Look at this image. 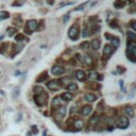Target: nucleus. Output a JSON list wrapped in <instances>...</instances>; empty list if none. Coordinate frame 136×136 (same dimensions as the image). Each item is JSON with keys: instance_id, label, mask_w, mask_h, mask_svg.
Returning a JSON list of instances; mask_svg holds the SVG:
<instances>
[{"instance_id": "20", "label": "nucleus", "mask_w": 136, "mask_h": 136, "mask_svg": "<svg viewBox=\"0 0 136 136\" xmlns=\"http://www.w3.org/2000/svg\"><path fill=\"white\" fill-rule=\"evenodd\" d=\"M92 48L94 50H98L100 48V41L99 39H94L92 42Z\"/></svg>"}, {"instance_id": "4", "label": "nucleus", "mask_w": 136, "mask_h": 136, "mask_svg": "<svg viewBox=\"0 0 136 136\" xmlns=\"http://www.w3.org/2000/svg\"><path fill=\"white\" fill-rule=\"evenodd\" d=\"M117 127L120 128V129H127L130 124V121H129V118L128 117H124V116H121L117 119V122H116Z\"/></svg>"}, {"instance_id": "19", "label": "nucleus", "mask_w": 136, "mask_h": 136, "mask_svg": "<svg viewBox=\"0 0 136 136\" xmlns=\"http://www.w3.org/2000/svg\"><path fill=\"white\" fill-rule=\"evenodd\" d=\"M125 3H127V0H117L114 6H115L116 8H119V9H120V8H123V7L125 6Z\"/></svg>"}, {"instance_id": "33", "label": "nucleus", "mask_w": 136, "mask_h": 136, "mask_svg": "<svg viewBox=\"0 0 136 136\" xmlns=\"http://www.w3.org/2000/svg\"><path fill=\"white\" fill-rule=\"evenodd\" d=\"M87 47H88V43H87V42H85L84 44H82V45H81V48H85V49H86Z\"/></svg>"}, {"instance_id": "18", "label": "nucleus", "mask_w": 136, "mask_h": 136, "mask_svg": "<svg viewBox=\"0 0 136 136\" xmlns=\"http://www.w3.org/2000/svg\"><path fill=\"white\" fill-rule=\"evenodd\" d=\"M66 88L68 89V92H75L78 89V85L74 83H69V84H67Z\"/></svg>"}, {"instance_id": "22", "label": "nucleus", "mask_w": 136, "mask_h": 136, "mask_svg": "<svg viewBox=\"0 0 136 136\" xmlns=\"http://www.w3.org/2000/svg\"><path fill=\"white\" fill-rule=\"evenodd\" d=\"M10 17V14L6 11H0V20H4Z\"/></svg>"}, {"instance_id": "27", "label": "nucleus", "mask_w": 136, "mask_h": 136, "mask_svg": "<svg viewBox=\"0 0 136 136\" xmlns=\"http://www.w3.org/2000/svg\"><path fill=\"white\" fill-rule=\"evenodd\" d=\"M23 38H24L23 34H17V36L15 37V39H16V42H17V43H20L21 41H23Z\"/></svg>"}, {"instance_id": "11", "label": "nucleus", "mask_w": 136, "mask_h": 136, "mask_svg": "<svg viewBox=\"0 0 136 136\" xmlns=\"http://www.w3.org/2000/svg\"><path fill=\"white\" fill-rule=\"evenodd\" d=\"M124 113H125V115L128 116V118L129 117H134V110H133V107L132 106H125L124 107Z\"/></svg>"}, {"instance_id": "30", "label": "nucleus", "mask_w": 136, "mask_h": 136, "mask_svg": "<svg viewBox=\"0 0 136 136\" xmlns=\"http://www.w3.org/2000/svg\"><path fill=\"white\" fill-rule=\"evenodd\" d=\"M24 2V0H16V1L13 3V6H21Z\"/></svg>"}, {"instance_id": "15", "label": "nucleus", "mask_w": 136, "mask_h": 136, "mask_svg": "<svg viewBox=\"0 0 136 136\" xmlns=\"http://www.w3.org/2000/svg\"><path fill=\"white\" fill-rule=\"evenodd\" d=\"M51 105H52V107H60V105H61V99L59 97L53 98V100L51 102Z\"/></svg>"}, {"instance_id": "17", "label": "nucleus", "mask_w": 136, "mask_h": 136, "mask_svg": "<svg viewBox=\"0 0 136 136\" xmlns=\"http://www.w3.org/2000/svg\"><path fill=\"white\" fill-rule=\"evenodd\" d=\"M98 122H99V117H98V115H94V116L89 119V125H90V127L96 125Z\"/></svg>"}, {"instance_id": "8", "label": "nucleus", "mask_w": 136, "mask_h": 136, "mask_svg": "<svg viewBox=\"0 0 136 136\" xmlns=\"http://www.w3.org/2000/svg\"><path fill=\"white\" fill-rule=\"evenodd\" d=\"M64 72H65V69L62 66H59V65H56L51 68V73L54 74V75H62Z\"/></svg>"}, {"instance_id": "34", "label": "nucleus", "mask_w": 136, "mask_h": 136, "mask_svg": "<svg viewBox=\"0 0 136 136\" xmlns=\"http://www.w3.org/2000/svg\"><path fill=\"white\" fill-rule=\"evenodd\" d=\"M48 3L49 4H53V0H48Z\"/></svg>"}, {"instance_id": "3", "label": "nucleus", "mask_w": 136, "mask_h": 136, "mask_svg": "<svg viewBox=\"0 0 136 136\" xmlns=\"http://www.w3.org/2000/svg\"><path fill=\"white\" fill-rule=\"evenodd\" d=\"M36 29H37V21L36 20H29L28 22H27L24 31H26L27 34H30L32 31H34Z\"/></svg>"}, {"instance_id": "36", "label": "nucleus", "mask_w": 136, "mask_h": 136, "mask_svg": "<svg viewBox=\"0 0 136 136\" xmlns=\"http://www.w3.org/2000/svg\"><path fill=\"white\" fill-rule=\"evenodd\" d=\"M2 37H3V36H2V35H0V39H1V38H2Z\"/></svg>"}, {"instance_id": "14", "label": "nucleus", "mask_w": 136, "mask_h": 136, "mask_svg": "<svg viewBox=\"0 0 136 136\" xmlns=\"http://www.w3.org/2000/svg\"><path fill=\"white\" fill-rule=\"evenodd\" d=\"M66 115V107L65 106H62V107H59L58 110V118H63L64 116Z\"/></svg>"}, {"instance_id": "12", "label": "nucleus", "mask_w": 136, "mask_h": 136, "mask_svg": "<svg viewBox=\"0 0 136 136\" xmlns=\"http://www.w3.org/2000/svg\"><path fill=\"white\" fill-rule=\"evenodd\" d=\"M110 38H111L112 47H113L114 49L118 48V47H119V45H120V41H119V38H118V37H114V36H111Z\"/></svg>"}, {"instance_id": "7", "label": "nucleus", "mask_w": 136, "mask_h": 136, "mask_svg": "<svg viewBox=\"0 0 136 136\" xmlns=\"http://www.w3.org/2000/svg\"><path fill=\"white\" fill-rule=\"evenodd\" d=\"M78 34H79V30H78L77 27H71V28L69 29V31H68V35L72 41H77L79 38Z\"/></svg>"}, {"instance_id": "32", "label": "nucleus", "mask_w": 136, "mask_h": 136, "mask_svg": "<svg viewBox=\"0 0 136 136\" xmlns=\"http://www.w3.org/2000/svg\"><path fill=\"white\" fill-rule=\"evenodd\" d=\"M130 24H131V27H132V29H133V30H135V29H136V27H135V21H134V20H132V21L130 22Z\"/></svg>"}, {"instance_id": "24", "label": "nucleus", "mask_w": 136, "mask_h": 136, "mask_svg": "<svg viewBox=\"0 0 136 136\" xmlns=\"http://www.w3.org/2000/svg\"><path fill=\"white\" fill-rule=\"evenodd\" d=\"M135 42V34L134 32H128V43Z\"/></svg>"}, {"instance_id": "28", "label": "nucleus", "mask_w": 136, "mask_h": 136, "mask_svg": "<svg viewBox=\"0 0 136 136\" xmlns=\"http://www.w3.org/2000/svg\"><path fill=\"white\" fill-rule=\"evenodd\" d=\"M89 75H90V78H93V79H96L97 77H99V74L97 73V71H94V70H92V71H90Z\"/></svg>"}, {"instance_id": "29", "label": "nucleus", "mask_w": 136, "mask_h": 136, "mask_svg": "<svg viewBox=\"0 0 136 136\" xmlns=\"http://www.w3.org/2000/svg\"><path fill=\"white\" fill-rule=\"evenodd\" d=\"M34 92H35L36 94H39V93H43L44 89H43V87H41V86H36V87H34Z\"/></svg>"}, {"instance_id": "31", "label": "nucleus", "mask_w": 136, "mask_h": 136, "mask_svg": "<svg viewBox=\"0 0 136 136\" xmlns=\"http://www.w3.org/2000/svg\"><path fill=\"white\" fill-rule=\"evenodd\" d=\"M87 35H89V34H88V28L86 27V28L83 29V36L85 37V36H87Z\"/></svg>"}, {"instance_id": "1", "label": "nucleus", "mask_w": 136, "mask_h": 136, "mask_svg": "<svg viewBox=\"0 0 136 136\" xmlns=\"http://www.w3.org/2000/svg\"><path fill=\"white\" fill-rule=\"evenodd\" d=\"M135 51H136V46H135V42L132 43H128L127 46V57L131 62H135L136 58H135Z\"/></svg>"}, {"instance_id": "5", "label": "nucleus", "mask_w": 136, "mask_h": 136, "mask_svg": "<svg viewBox=\"0 0 136 136\" xmlns=\"http://www.w3.org/2000/svg\"><path fill=\"white\" fill-rule=\"evenodd\" d=\"M47 87L49 88V89H51V90H58V89H60V87H61V83H60V81L59 80H51L50 82H48L47 83Z\"/></svg>"}, {"instance_id": "26", "label": "nucleus", "mask_w": 136, "mask_h": 136, "mask_svg": "<svg viewBox=\"0 0 136 136\" xmlns=\"http://www.w3.org/2000/svg\"><path fill=\"white\" fill-rule=\"evenodd\" d=\"M39 77H41V78H38V79H37V82H42V81L44 82V81L47 79V72H44V73H43V74H41Z\"/></svg>"}, {"instance_id": "23", "label": "nucleus", "mask_w": 136, "mask_h": 136, "mask_svg": "<svg viewBox=\"0 0 136 136\" xmlns=\"http://www.w3.org/2000/svg\"><path fill=\"white\" fill-rule=\"evenodd\" d=\"M16 32H17V29L16 28H13V27H10V28L7 29V33L9 34V36H13Z\"/></svg>"}, {"instance_id": "2", "label": "nucleus", "mask_w": 136, "mask_h": 136, "mask_svg": "<svg viewBox=\"0 0 136 136\" xmlns=\"http://www.w3.org/2000/svg\"><path fill=\"white\" fill-rule=\"evenodd\" d=\"M47 100H48V95L46 93H39V94H36L34 96V101L35 103L38 105V106H44L46 105L47 103Z\"/></svg>"}, {"instance_id": "9", "label": "nucleus", "mask_w": 136, "mask_h": 136, "mask_svg": "<svg viewBox=\"0 0 136 136\" xmlns=\"http://www.w3.org/2000/svg\"><path fill=\"white\" fill-rule=\"evenodd\" d=\"M75 78L79 80V81H84L86 79V73L83 71V70H77L75 72Z\"/></svg>"}, {"instance_id": "25", "label": "nucleus", "mask_w": 136, "mask_h": 136, "mask_svg": "<svg viewBox=\"0 0 136 136\" xmlns=\"http://www.w3.org/2000/svg\"><path fill=\"white\" fill-rule=\"evenodd\" d=\"M84 63H85L86 65H90V64L93 63V60H92V58L88 56V54L84 56Z\"/></svg>"}, {"instance_id": "10", "label": "nucleus", "mask_w": 136, "mask_h": 136, "mask_svg": "<svg viewBox=\"0 0 136 136\" xmlns=\"http://www.w3.org/2000/svg\"><path fill=\"white\" fill-rule=\"evenodd\" d=\"M92 111H93V107H92L90 105H86V106H84V107L82 108V111H81V114H82L83 116H87V115H89V114L92 113Z\"/></svg>"}, {"instance_id": "35", "label": "nucleus", "mask_w": 136, "mask_h": 136, "mask_svg": "<svg viewBox=\"0 0 136 136\" xmlns=\"http://www.w3.org/2000/svg\"><path fill=\"white\" fill-rule=\"evenodd\" d=\"M0 95H1V96H4V92H3V90H0Z\"/></svg>"}, {"instance_id": "16", "label": "nucleus", "mask_w": 136, "mask_h": 136, "mask_svg": "<svg viewBox=\"0 0 136 136\" xmlns=\"http://www.w3.org/2000/svg\"><path fill=\"white\" fill-rule=\"evenodd\" d=\"M61 98H62V100H64V101L68 102V101H71V100H72L73 96H72L71 94H68V93H64V94H63V95L61 96Z\"/></svg>"}, {"instance_id": "13", "label": "nucleus", "mask_w": 136, "mask_h": 136, "mask_svg": "<svg viewBox=\"0 0 136 136\" xmlns=\"http://www.w3.org/2000/svg\"><path fill=\"white\" fill-rule=\"evenodd\" d=\"M84 100L87 101V102H94L97 100V96L94 95V94H86L84 96Z\"/></svg>"}, {"instance_id": "21", "label": "nucleus", "mask_w": 136, "mask_h": 136, "mask_svg": "<svg viewBox=\"0 0 136 136\" xmlns=\"http://www.w3.org/2000/svg\"><path fill=\"white\" fill-rule=\"evenodd\" d=\"M84 127V122L82 121V120H75V122H74V128L77 129V130H81Z\"/></svg>"}, {"instance_id": "6", "label": "nucleus", "mask_w": 136, "mask_h": 136, "mask_svg": "<svg viewBox=\"0 0 136 136\" xmlns=\"http://www.w3.org/2000/svg\"><path fill=\"white\" fill-rule=\"evenodd\" d=\"M114 50H115V49H114L112 46L106 45V46L104 47V49H103V59H104V60H107L108 58H111V56L113 54Z\"/></svg>"}]
</instances>
